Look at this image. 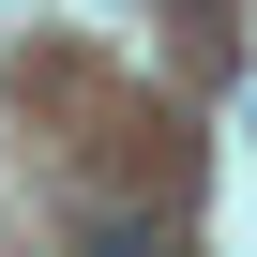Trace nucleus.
Here are the masks:
<instances>
[{
	"mask_svg": "<svg viewBox=\"0 0 257 257\" xmlns=\"http://www.w3.org/2000/svg\"><path fill=\"white\" fill-rule=\"evenodd\" d=\"M91 257H167V242H152V227H121V212H106V227H91Z\"/></svg>",
	"mask_w": 257,
	"mask_h": 257,
	"instance_id": "1",
	"label": "nucleus"
}]
</instances>
